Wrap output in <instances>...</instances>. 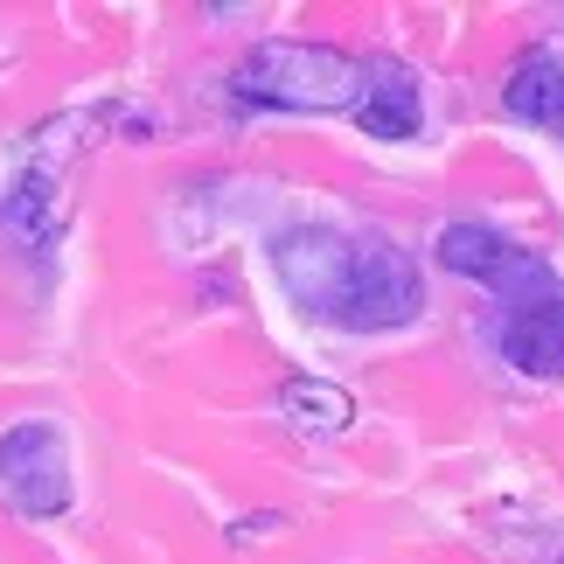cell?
Listing matches in <instances>:
<instances>
[{
  "label": "cell",
  "instance_id": "obj_1",
  "mask_svg": "<svg viewBox=\"0 0 564 564\" xmlns=\"http://www.w3.org/2000/svg\"><path fill=\"white\" fill-rule=\"evenodd\" d=\"M272 272L300 314L349 328V335L404 328L425 307L411 251H398L377 230L362 237V230H335V224H293L272 245Z\"/></svg>",
  "mask_w": 564,
  "mask_h": 564
},
{
  "label": "cell",
  "instance_id": "obj_2",
  "mask_svg": "<svg viewBox=\"0 0 564 564\" xmlns=\"http://www.w3.org/2000/svg\"><path fill=\"white\" fill-rule=\"evenodd\" d=\"M362 84V63L335 42H258V50L230 70L237 105H265V112H349Z\"/></svg>",
  "mask_w": 564,
  "mask_h": 564
},
{
  "label": "cell",
  "instance_id": "obj_3",
  "mask_svg": "<svg viewBox=\"0 0 564 564\" xmlns=\"http://www.w3.org/2000/svg\"><path fill=\"white\" fill-rule=\"evenodd\" d=\"M0 495L35 516V523H50V516L70 509V446H63V432L50 419H29V425H8L0 432Z\"/></svg>",
  "mask_w": 564,
  "mask_h": 564
},
{
  "label": "cell",
  "instance_id": "obj_4",
  "mask_svg": "<svg viewBox=\"0 0 564 564\" xmlns=\"http://www.w3.org/2000/svg\"><path fill=\"white\" fill-rule=\"evenodd\" d=\"M77 119L84 112H63V119L42 126L35 154H29V175H21L14 195H8V230L21 237V245H35V251L50 245V237L63 230V216H70V203H63V175H70V161L91 147V140H70Z\"/></svg>",
  "mask_w": 564,
  "mask_h": 564
},
{
  "label": "cell",
  "instance_id": "obj_5",
  "mask_svg": "<svg viewBox=\"0 0 564 564\" xmlns=\"http://www.w3.org/2000/svg\"><path fill=\"white\" fill-rule=\"evenodd\" d=\"M440 265L460 272V279H481L488 293L516 300V307L551 300V265H544L530 245H516V237L488 230V224H446V230H440Z\"/></svg>",
  "mask_w": 564,
  "mask_h": 564
},
{
  "label": "cell",
  "instance_id": "obj_6",
  "mask_svg": "<svg viewBox=\"0 0 564 564\" xmlns=\"http://www.w3.org/2000/svg\"><path fill=\"white\" fill-rule=\"evenodd\" d=\"M349 112H356V126L370 140H411L419 119H425V91H419V77H411L398 56H370Z\"/></svg>",
  "mask_w": 564,
  "mask_h": 564
},
{
  "label": "cell",
  "instance_id": "obj_7",
  "mask_svg": "<svg viewBox=\"0 0 564 564\" xmlns=\"http://www.w3.org/2000/svg\"><path fill=\"white\" fill-rule=\"evenodd\" d=\"M502 356L523 377H564V293L530 300L502 321Z\"/></svg>",
  "mask_w": 564,
  "mask_h": 564
},
{
  "label": "cell",
  "instance_id": "obj_8",
  "mask_svg": "<svg viewBox=\"0 0 564 564\" xmlns=\"http://www.w3.org/2000/svg\"><path fill=\"white\" fill-rule=\"evenodd\" d=\"M502 105H509V119L564 133V56L557 50H523V56L509 63Z\"/></svg>",
  "mask_w": 564,
  "mask_h": 564
},
{
  "label": "cell",
  "instance_id": "obj_9",
  "mask_svg": "<svg viewBox=\"0 0 564 564\" xmlns=\"http://www.w3.org/2000/svg\"><path fill=\"white\" fill-rule=\"evenodd\" d=\"M279 411L300 425V432H349L356 419V398L328 377H286L279 383Z\"/></svg>",
  "mask_w": 564,
  "mask_h": 564
}]
</instances>
